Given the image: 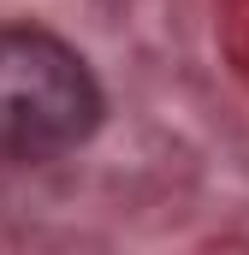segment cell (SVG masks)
I'll use <instances>...</instances> for the list:
<instances>
[{"instance_id": "1", "label": "cell", "mask_w": 249, "mask_h": 255, "mask_svg": "<svg viewBox=\"0 0 249 255\" xmlns=\"http://www.w3.org/2000/svg\"><path fill=\"white\" fill-rule=\"evenodd\" d=\"M101 119L83 54L36 24H0V160L42 166L77 148Z\"/></svg>"}]
</instances>
